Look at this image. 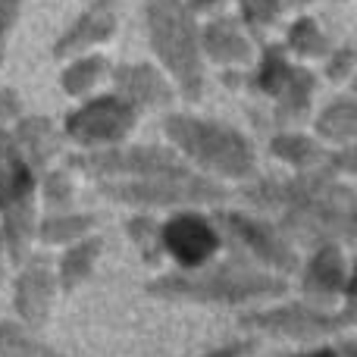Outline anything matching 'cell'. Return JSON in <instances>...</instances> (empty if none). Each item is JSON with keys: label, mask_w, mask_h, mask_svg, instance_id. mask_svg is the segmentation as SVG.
<instances>
[{"label": "cell", "mask_w": 357, "mask_h": 357, "mask_svg": "<svg viewBox=\"0 0 357 357\" xmlns=\"http://www.w3.org/2000/svg\"><path fill=\"white\" fill-rule=\"evenodd\" d=\"M167 245H169V251L176 254V260L195 266V264H204V260L213 254L216 235H213V229H210L207 222L195 220V216H182V220L169 222Z\"/></svg>", "instance_id": "cell-2"}, {"label": "cell", "mask_w": 357, "mask_h": 357, "mask_svg": "<svg viewBox=\"0 0 357 357\" xmlns=\"http://www.w3.org/2000/svg\"><path fill=\"white\" fill-rule=\"evenodd\" d=\"M16 10H19V0H0V44H3L13 19H16Z\"/></svg>", "instance_id": "cell-4"}, {"label": "cell", "mask_w": 357, "mask_h": 357, "mask_svg": "<svg viewBox=\"0 0 357 357\" xmlns=\"http://www.w3.org/2000/svg\"><path fill=\"white\" fill-rule=\"evenodd\" d=\"M104 31H110V6L107 3H100L98 10H91L85 16V22H79V31H75L73 38H69L63 47H69V44H75V41H88V38H98V35H104Z\"/></svg>", "instance_id": "cell-3"}, {"label": "cell", "mask_w": 357, "mask_h": 357, "mask_svg": "<svg viewBox=\"0 0 357 357\" xmlns=\"http://www.w3.org/2000/svg\"><path fill=\"white\" fill-rule=\"evenodd\" d=\"M148 19L157 54L167 60V66L178 75V82L195 94L197 82H201V63H197L195 25H191L188 13L182 10L178 0H151Z\"/></svg>", "instance_id": "cell-1"}, {"label": "cell", "mask_w": 357, "mask_h": 357, "mask_svg": "<svg viewBox=\"0 0 357 357\" xmlns=\"http://www.w3.org/2000/svg\"><path fill=\"white\" fill-rule=\"evenodd\" d=\"M245 10H248V16H254V19H266L276 10V0H245Z\"/></svg>", "instance_id": "cell-5"}]
</instances>
